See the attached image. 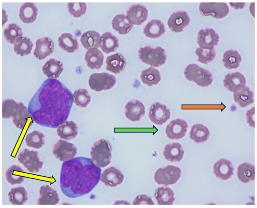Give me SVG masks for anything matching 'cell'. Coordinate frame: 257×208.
Instances as JSON below:
<instances>
[{
	"instance_id": "1",
	"label": "cell",
	"mask_w": 257,
	"mask_h": 208,
	"mask_svg": "<svg viewBox=\"0 0 257 208\" xmlns=\"http://www.w3.org/2000/svg\"><path fill=\"white\" fill-rule=\"evenodd\" d=\"M73 101L72 93L62 83L49 78L32 97L28 108L36 123L55 128L67 119Z\"/></svg>"
},
{
	"instance_id": "2",
	"label": "cell",
	"mask_w": 257,
	"mask_h": 208,
	"mask_svg": "<svg viewBox=\"0 0 257 208\" xmlns=\"http://www.w3.org/2000/svg\"><path fill=\"white\" fill-rule=\"evenodd\" d=\"M101 172V168L88 158L77 157L64 162L60 175L61 191L72 198L88 194L99 183Z\"/></svg>"
},
{
	"instance_id": "3",
	"label": "cell",
	"mask_w": 257,
	"mask_h": 208,
	"mask_svg": "<svg viewBox=\"0 0 257 208\" xmlns=\"http://www.w3.org/2000/svg\"><path fill=\"white\" fill-rule=\"evenodd\" d=\"M112 148L107 140L101 139L95 142L91 148V159L98 167L104 168L111 162Z\"/></svg>"
},
{
	"instance_id": "4",
	"label": "cell",
	"mask_w": 257,
	"mask_h": 208,
	"mask_svg": "<svg viewBox=\"0 0 257 208\" xmlns=\"http://www.w3.org/2000/svg\"><path fill=\"white\" fill-rule=\"evenodd\" d=\"M138 54L142 62L154 67L163 64L166 59L165 50L160 47L153 48L146 46L141 47L139 50Z\"/></svg>"
},
{
	"instance_id": "5",
	"label": "cell",
	"mask_w": 257,
	"mask_h": 208,
	"mask_svg": "<svg viewBox=\"0 0 257 208\" xmlns=\"http://www.w3.org/2000/svg\"><path fill=\"white\" fill-rule=\"evenodd\" d=\"M184 74L187 80L194 82L202 87L208 86L213 81L211 73L196 64H190L187 65L184 70Z\"/></svg>"
},
{
	"instance_id": "6",
	"label": "cell",
	"mask_w": 257,
	"mask_h": 208,
	"mask_svg": "<svg viewBox=\"0 0 257 208\" xmlns=\"http://www.w3.org/2000/svg\"><path fill=\"white\" fill-rule=\"evenodd\" d=\"M17 159L28 171L33 173L38 172L44 163L40 160L38 152L27 149H23L19 153Z\"/></svg>"
},
{
	"instance_id": "7",
	"label": "cell",
	"mask_w": 257,
	"mask_h": 208,
	"mask_svg": "<svg viewBox=\"0 0 257 208\" xmlns=\"http://www.w3.org/2000/svg\"><path fill=\"white\" fill-rule=\"evenodd\" d=\"M181 170L178 167L168 165L158 169L155 173L154 179L158 184L165 185L176 183L181 176Z\"/></svg>"
},
{
	"instance_id": "8",
	"label": "cell",
	"mask_w": 257,
	"mask_h": 208,
	"mask_svg": "<svg viewBox=\"0 0 257 208\" xmlns=\"http://www.w3.org/2000/svg\"><path fill=\"white\" fill-rule=\"evenodd\" d=\"M116 80L113 75L106 73H95L90 77L89 84L91 89L96 91L109 89L116 83Z\"/></svg>"
},
{
	"instance_id": "9",
	"label": "cell",
	"mask_w": 257,
	"mask_h": 208,
	"mask_svg": "<svg viewBox=\"0 0 257 208\" xmlns=\"http://www.w3.org/2000/svg\"><path fill=\"white\" fill-rule=\"evenodd\" d=\"M77 153V149L73 144L62 140L56 143L52 150L55 157L63 162L75 158Z\"/></svg>"
},
{
	"instance_id": "10",
	"label": "cell",
	"mask_w": 257,
	"mask_h": 208,
	"mask_svg": "<svg viewBox=\"0 0 257 208\" xmlns=\"http://www.w3.org/2000/svg\"><path fill=\"white\" fill-rule=\"evenodd\" d=\"M199 10L203 16H210L217 19L224 17L229 11L228 5L225 3H201Z\"/></svg>"
},
{
	"instance_id": "11",
	"label": "cell",
	"mask_w": 257,
	"mask_h": 208,
	"mask_svg": "<svg viewBox=\"0 0 257 208\" xmlns=\"http://www.w3.org/2000/svg\"><path fill=\"white\" fill-rule=\"evenodd\" d=\"M219 39V35L214 29L207 28L202 29L199 32L197 42L200 47L212 49L217 45Z\"/></svg>"
},
{
	"instance_id": "12",
	"label": "cell",
	"mask_w": 257,
	"mask_h": 208,
	"mask_svg": "<svg viewBox=\"0 0 257 208\" xmlns=\"http://www.w3.org/2000/svg\"><path fill=\"white\" fill-rule=\"evenodd\" d=\"M170 116V110L165 105L156 102L150 108L149 118L152 122L156 124L161 125L165 123Z\"/></svg>"
},
{
	"instance_id": "13",
	"label": "cell",
	"mask_w": 257,
	"mask_h": 208,
	"mask_svg": "<svg viewBox=\"0 0 257 208\" xmlns=\"http://www.w3.org/2000/svg\"><path fill=\"white\" fill-rule=\"evenodd\" d=\"M188 127L187 124L185 121L177 119L171 121L167 125L165 132L169 138L179 139L185 135Z\"/></svg>"
},
{
	"instance_id": "14",
	"label": "cell",
	"mask_w": 257,
	"mask_h": 208,
	"mask_svg": "<svg viewBox=\"0 0 257 208\" xmlns=\"http://www.w3.org/2000/svg\"><path fill=\"white\" fill-rule=\"evenodd\" d=\"M124 179V175L119 169L114 167L105 169L101 173L100 180L105 185L114 187L120 184Z\"/></svg>"
},
{
	"instance_id": "15",
	"label": "cell",
	"mask_w": 257,
	"mask_h": 208,
	"mask_svg": "<svg viewBox=\"0 0 257 208\" xmlns=\"http://www.w3.org/2000/svg\"><path fill=\"white\" fill-rule=\"evenodd\" d=\"M148 12L146 8L140 4L130 6L126 12V17L133 25H141L147 19Z\"/></svg>"
},
{
	"instance_id": "16",
	"label": "cell",
	"mask_w": 257,
	"mask_h": 208,
	"mask_svg": "<svg viewBox=\"0 0 257 208\" xmlns=\"http://www.w3.org/2000/svg\"><path fill=\"white\" fill-rule=\"evenodd\" d=\"M189 21V17L186 12L179 11L173 13L170 16L167 24L172 31L180 32L188 25Z\"/></svg>"
},
{
	"instance_id": "17",
	"label": "cell",
	"mask_w": 257,
	"mask_h": 208,
	"mask_svg": "<svg viewBox=\"0 0 257 208\" xmlns=\"http://www.w3.org/2000/svg\"><path fill=\"white\" fill-rule=\"evenodd\" d=\"M124 109L126 117L133 122L140 120L145 113L144 105L142 102L138 100L128 102L125 105Z\"/></svg>"
},
{
	"instance_id": "18",
	"label": "cell",
	"mask_w": 257,
	"mask_h": 208,
	"mask_svg": "<svg viewBox=\"0 0 257 208\" xmlns=\"http://www.w3.org/2000/svg\"><path fill=\"white\" fill-rule=\"evenodd\" d=\"M39 196L37 200L38 205H55L59 201L57 191L49 185L46 184L40 187L39 190Z\"/></svg>"
},
{
	"instance_id": "19",
	"label": "cell",
	"mask_w": 257,
	"mask_h": 208,
	"mask_svg": "<svg viewBox=\"0 0 257 208\" xmlns=\"http://www.w3.org/2000/svg\"><path fill=\"white\" fill-rule=\"evenodd\" d=\"M35 44L33 54L38 59L45 58L53 52L54 43L48 37L39 39L36 41Z\"/></svg>"
},
{
	"instance_id": "20",
	"label": "cell",
	"mask_w": 257,
	"mask_h": 208,
	"mask_svg": "<svg viewBox=\"0 0 257 208\" xmlns=\"http://www.w3.org/2000/svg\"><path fill=\"white\" fill-rule=\"evenodd\" d=\"M213 171L216 176L222 180H226L233 174L234 168L229 160L221 159L216 162L213 166Z\"/></svg>"
},
{
	"instance_id": "21",
	"label": "cell",
	"mask_w": 257,
	"mask_h": 208,
	"mask_svg": "<svg viewBox=\"0 0 257 208\" xmlns=\"http://www.w3.org/2000/svg\"><path fill=\"white\" fill-rule=\"evenodd\" d=\"M233 92L235 102L241 107H246L254 101L253 92L246 86L238 87Z\"/></svg>"
},
{
	"instance_id": "22",
	"label": "cell",
	"mask_w": 257,
	"mask_h": 208,
	"mask_svg": "<svg viewBox=\"0 0 257 208\" xmlns=\"http://www.w3.org/2000/svg\"><path fill=\"white\" fill-rule=\"evenodd\" d=\"M31 115L28 108L22 102H18L12 118L13 123L18 128L22 130L25 127Z\"/></svg>"
},
{
	"instance_id": "23",
	"label": "cell",
	"mask_w": 257,
	"mask_h": 208,
	"mask_svg": "<svg viewBox=\"0 0 257 208\" xmlns=\"http://www.w3.org/2000/svg\"><path fill=\"white\" fill-rule=\"evenodd\" d=\"M246 83V79L244 75L237 72L227 74L223 80L224 87L232 92H233L240 86H245Z\"/></svg>"
},
{
	"instance_id": "24",
	"label": "cell",
	"mask_w": 257,
	"mask_h": 208,
	"mask_svg": "<svg viewBox=\"0 0 257 208\" xmlns=\"http://www.w3.org/2000/svg\"><path fill=\"white\" fill-rule=\"evenodd\" d=\"M105 62L106 70L115 74L119 73L123 71L126 64L125 59L119 53L108 56Z\"/></svg>"
},
{
	"instance_id": "25",
	"label": "cell",
	"mask_w": 257,
	"mask_h": 208,
	"mask_svg": "<svg viewBox=\"0 0 257 208\" xmlns=\"http://www.w3.org/2000/svg\"><path fill=\"white\" fill-rule=\"evenodd\" d=\"M184 153L182 146L177 143L169 144L165 147L163 154L165 158L171 162H178L182 158Z\"/></svg>"
},
{
	"instance_id": "26",
	"label": "cell",
	"mask_w": 257,
	"mask_h": 208,
	"mask_svg": "<svg viewBox=\"0 0 257 208\" xmlns=\"http://www.w3.org/2000/svg\"><path fill=\"white\" fill-rule=\"evenodd\" d=\"M38 9L33 3H23L21 6L19 12V17L25 23H31L36 20L38 14Z\"/></svg>"
},
{
	"instance_id": "27",
	"label": "cell",
	"mask_w": 257,
	"mask_h": 208,
	"mask_svg": "<svg viewBox=\"0 0 257 208\" xmlns=\"http://www.w3.org/2000/svg\"><path fill=\"white\" fill-rule=\"evenodd\" d=\"M57 129V134L60 138L70 140L75 138L78 133V127L73 121H66L60 125Z\"/></svg>"
},
{
	"instance_id": "28",
	"label": "cell",
	"mask_w": 257,
	"mask_h": 208,
	"mask_svg": "<svg viewBox=\"0 0 257 208\" xmlns=\"http://www.w3.org/2000/svg\"><path fill=\"white\" fill-rule=\"evenodd\" d=\"M99 46L102 50L105 53L114 52L118 47V40L111 33L109 32H105L101 36Z\"/></svg>"
},
{
	"instance_id": "29",
	"label": "cell",
	"mask_w": 257,
	"mask_h": 208,
	"mask_svg": "<svg viewBox=\"0 0 257 208\" xmlns=\"http://www.w3.org/2000/svg\"><path fill=\"white\" fill-rule=\"evenodd\" d=\"M63 70L62 63L54 59L47 60L42 68L43 74L50 79L58 78Z\"/></svg>"
},
{
	"instance_id": "30",
	"label": "cell",
	"mask_w": 257,
	"mask_h": 208,
	"mask_svg": "<svg viewBox=\"0 0 257 208\" xmlns=\"http://www.w3.org/2000/svg\"><path fill=\"white\" fill-rule=\"evenodd\" d=\"M165 30L164 25L160 20L153 19L150 20L145 25L143 32L147 37L156 38L163 34Z\"/></svg>"
},
{
	"instance_id": "31",
	"label": "cell",
	"mask_w": 257,
	"mask_h": 208,
	"mask_svg": "<svg viewBox=\"0 0 257 208\" xmlns=\"http://www.w3.org/2000/svg\"><path fill=\"white\" fill-rule=\"evenodd\" d=\"M104 58L102 53L97 48L88 50L85 56L87 66L92 69H99L103 65Z\"/></svg>"
},
{
	"instance_id": "32",
	"label": "cell",
	"mask_w": 257,
	"mask_h": 208,
	"mask_svg": "<svg viewBox=\"0 0 257 208\" xmlns=\"http://www.w3.org/2000/svg\"><path fill=\"white\" fill-rule=\"evenodd\" d=\"M5 176L7 181L12 185L20 184L25 178V172L19 166L13 165L6 171Z\"/></svg>"
},
{
	"instance_id": "33",
	"label": "cell",
	"mask_w": 257,
	"mask_h": 208,
	"mask_svg": "<svg viewBox=\"0 0 257 208\" xmlns=\"http://www.w3.org/2000/svg\"><path fill=\"white\" fill-rule=\"evenodd\" d=\"M58 42L59 46L68 53L74 52L79 47L77 39L69 33L62 34L58 38Z\"/></svg>"
},
{
	"instance_id": "34",
	"label": "cell",
	"mask_w": 257,
	"mask_h": 208,
	"mask_svg": "<svg viewBox=\"0 0 257 208\" xmlns=\"http://www.w3.org/2000/svg\"><path fill=\"white\" fill-rule=\"evenodd\" d=\"M112 24L113 28L122 35L128 33L133 25L130 23L126 16L123 14L116 15L112 20Z\"/></svg>"
},
{
	"instance_id": "35",
	"label": "cell",
	"mask_w": 257,
	"mask_h": 208,
	"mask_svg": "<svg viewBox=\"0 0 257 208\" xmlns=\"http://www.w3.org/2000/svg\"><path fill=\"white\" fill-rule=\"evenodd\" d=\"M8 196L10 202L13 205H23L28 200L27 192L22 186L11 188Z\"/></svg>"
},
{
	"instance_id": "36",
	"label": "cell",
	"mask_w": 257,
	"mask_h": 208,
	"mask_svg": "<svg viewBox=\"0 0 257 208\" xmlns=\"http://www.w3.org/2000/svg\"><path fill=\"white\" fill-rule=\"evenodd\" d=\"M210 133L207 127L202 124L198 123L193 125L191 127L190 137L196 143H202L207 140Z\"/></svg>"
},
{
	"instance_id": "37",
	"label": "cell",
	"mask_w": 257,
	"mask_h": 208,
	"mask_svg": "<svg viewBox=\"0 0 257 208\" xmlns=\"http://www.w3.org/2000/svg\"><path fill=\"white\" fill-rule=\"evenodd\" d=\"M254 166L246 162L243 163L238 167L237 175L239 179L242 182L246 183L254 180Z\"/></svg>"
},
{
	"instance_id": "38",
	"label": "cell",
	"mask_w": 257,
	"mask_h": 208,
	"mask_svg": "<svg viewBox=\"0 0 257 208\" xmlns=\"http://www.w3.org/2000/svg\"><path fill=\"white\" fill-rule=\"evenodd\" d=\"M172 190L166 186L159 187L156 189L154 196L159 205L172 204L175 200Z\"/></svg>"
},
{
	"instance_id": "39",
	"label": "cell",
	"mask_w": 257,
	"mask_h": 208,
	"mask_svg": "<svg viewBox=\"0 0 257 208\" xmlns=\"http://www.w3.org/2000/svg\"><path fill=\"white\" fill-rule=\"evenodd\" d=\"M101 36L99 33L94 31H89L82 35L80 41L82 45L86 49L98 48L99 47Z\"/></svg>"
},
{
	"instance_id": "40",
	"label": "cell",
	"mask_w": 257,
	"mask_h": 208,
	"mask_svg": "<svg viewBox=\"0 0 257 208\" xmlns=\"http://www.w3.org/2000/svg\"><path fill=\"white\" fill-rule=\"evenodd\" d=\"M45 137L42 132L34 130L28 134L25 139V143L28 147L37 149L42 147L45 143Z\"/></svg>"
},
{
	"instance_id": "41",
	"label": "cell",
	"mask_w": 257,
	"mask_h": 208,
	"mask_svg": "<svg viewBox=\"0 0 257 208\" xmlns=\"http://www.w3.org/2000/svg\"><path fill=\"white\" fill-rule=\"evenodd\" d=\"M241 60V56L237 51L229 50L224 53L222 61L225 67L228 69L237 68Z\"/></svg>"
},
{
	"instance_id": "42",
	"label": "cell",
	"mask_w": 257,
	"mask_h": 208,
	"mask_svg": "<svg viewBox=\"0 0 257 208\" xmlns=\"http://www.w3.org/2000/svg\"><path fill=\"white\" fill-rule=\"evenodd\" d=\"M140 78L144 84L149 86L158 84L161 80L159 71L152 66L143 71Z\"/></svg>"
},
{
	"instance_id": "43",
	"label": "cell",
	"mask_w": 257,
	"mask_h": 208,
	"mask_svg": "<svg viewBox=\"0 0 257 208\" xmlns=\"http://www.w3.org/2000/svg\"><path fill=\"white\" fill-rule=\"evenodd\" d=\"M33 44L30 39L26 37L18 38L15 43L14 51L17 55L23 56L31 53Z\"/></svg>"
},
{
	"instance_id": "44",
	"label": "cell",
	"mask_w": 257,
	"mask_h": 208,
	"mask_svg": "<svg viewBox=\"0 0 257 208\" xmlns=\"http://www.w3.org/2000/svg\"><path fill=\"white\" fill-rule=\"evenodd\" d=\"M22 29L16 24H10L4 30V35L8 42L13 44L18 38L22 37Z\"/></svg>"
},
{
	"instance_id": "45",
	"label": "cell",
	"mask_w": 257,
	"mask_h": 208,
	"mask_svg": "<svg viewBox=\"0 0 257 208\" xmlns=\"http://www.w3.org/2000/svg\"><path fill=\"white\" fill-rule=\"evenodd\" d=\"M73 97L74 103L80 107H86L91 101V96L86 89H79L76 90L74 93Z\"/></svg>"
},
{
	"instance_id": "46",
	"label": "cell",
	"mask_w": 257,
	"mask_h": 208,
	"mask_svg": "<svg viewBox=\"0 0 257 208\" xmlns=\"http://www.w3.org/2000/svg\"><path fill=\"white\" fill-rule=\"evenodd\" d=\"M195 53L198 57V61L205 64L212 61L216 56V51L214 48L207 49L199 47L197 49Z\"/></svg>"
},
{
	"instance_id": "47",
	"label": "cell",
	"mask_w": 257,
	"mask_h": 208,
	"mask_svg": "<svg viewBox=\"0 0 257 208\" xmlns=\"http://www.w3.org/2000/svg\"><path fill=\"white\" fill-rule=\"evenodd\" d=\"M18 102L12 99L3 101L2 116L4 119L12 118L17 107Z\"/></svg>"
},
{
	"instance_id": "48",
	"label": "cell",
	"mask_w": 257,
	"mask_h": 208,
	"mask_svg": "<svg viewBox=\"0 0 257 208\" xmlns=\"http://www.w3.org/2000/svg\"><path fill=\"white\" fill-rule=\"evenodd\" d=\"M68 8L71 14L75 17L78 18L85 14L87 6L85 3H69Z\"/></svg>"
},
{
	"instance_id": "49",
	"label": "cell",
	"mask_w": 257,
	"mask_h": 208,
	"mask_svg": "<svg viewBox=\"0 0 257 208\" xmlns=\"http://www.w3.org/2000/svg\"><path fill=\"white\" fill-rule=\"evenodd\" d=\"M133 204H154L151 197L146 194L138 195L133 202Z\"/></svg>"
},
{
	"instance_id": "50",
	"label": "cell",
	"mask_w": 257,
	"mask_h": 208,
	"mask_svg": "<svg viewBox=\"0 0 257 208\" xmlns=\"http://www.w3.org/2000/svg\"><path fill=\"white\" fill-rule=\"evenodd\" d=\"M246 116L247 122L249 126L254 128V107H253L247 111Z\"/></svg>"
}]
</instances>
